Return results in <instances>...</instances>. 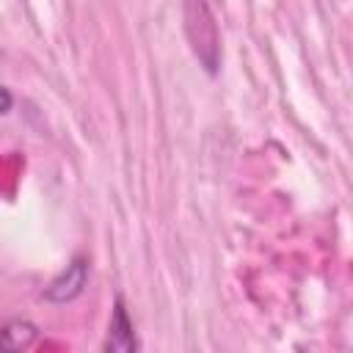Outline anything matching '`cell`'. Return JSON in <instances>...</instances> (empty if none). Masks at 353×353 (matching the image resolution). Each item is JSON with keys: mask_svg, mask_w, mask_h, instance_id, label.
I'll use <instances>...</instances> for the list:
<instances>
[{"mask_svg": "<svg viewBox=\"0 0 353 353\" xmlns=\"http://www.w3.org/2000/svg\"><path fill=\"white\" fill-rule=\"evenodd\" d=\"M185 33L204 72L215 74L221 66V39L207 0H185Z\"/></svg>", "mask_w": 353, "mask_h": 353, "instance_id": "cell-1", "label": "cell"}, {"mask_svg": "<svg viewBox=\"0 0 353 353\" xmlns=\"http://www.w3.org/2000/svg\"><path fill=\"white\" fill-rule=\"evenodd\" d=\"M85 281H88V262L83 256H74L66 265V270L50 281V287L44 290V298L50 303H69L85 290Z\"/></svg>", "mask_w": 353, "mask_h": 353, "instance_id": "cell-2", "label": "cell"}, {"mask_svg": "<svg viewBox=\"0 0 353 353\" xmlns=\"http://www.w3.org/2000/svg\"><path fill=\"white\" fill-rule=\"evenodd\" d=\"M105 350H113V353H132V350H138L135 328H132V320H130V314H127L121 298H116V303H113V314H110V325H108Z\"/></svg>", "mask_w": 353, "mask_h": 353, "instance_id": "cell-3", "label": "cell"}, {"mask_svg": "<svg viewBox=\"0 0 353 353\" xmlns=\"http://www.w3.org/2000/svg\"><path fill=\"white\" fill-rule=\"evenodd\" d=\"M36 334H39V328L33 323H28V320H8L3 325V331H0V345L6 350H22V347H28L36 339Z\"/></svg>", "mask_w": 353, "mask_h": 353, "instance_id": "cell-4", "label": "cell"}]
</instances>
